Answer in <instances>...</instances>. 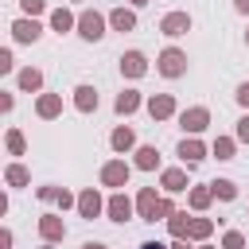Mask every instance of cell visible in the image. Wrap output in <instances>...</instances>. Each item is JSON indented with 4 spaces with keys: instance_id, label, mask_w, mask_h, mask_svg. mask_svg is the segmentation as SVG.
<instances>
[{
    "instance_id": "cell-1",
    "label": "cell",
    "mask_w": 249,
    "mask_h": 249,
    "mask_svg": "<svg viewBox=\"0 0 249 249\" xmlns=\"http://www.w3.org/2000/svg\"><path fill=\"white\" fill-rule=\"evenodd\" d=\"M183 70H187V54L175 51V47H167V51L160 54V74H163V78H179Z\"/></svg>"
},
{
    "instance_id": "cell-2",
    "label": "cell",
    "mask_w": 249,
    "mask_h": 249,
    "mask_svg": "<svg viewBox=\"0 0 249 249\" xmlns=\"http://www.w3.org/2000/svg\"><path fill=\"white\" fill-rule=\"evenodd\" d=\"M78 31H82V39L97 43V39L105 35V19H101L97 12H82V16H78Z\"/></svg>"
},
{
    "instance_id": "cell-3",
    "label": "cell",
    "mask_w": 249,
    "mask_h": 249,
    "mask_svg": "<svg viewBox=\"0 0 249 249\" xmlns=\"http://www.w3.org/2000/svg\"><path fill=\"white\" fill-rule=\"evenodd\" d=\"M101 183H105V187H124V183H128V163H124V160H109V163L101 167Z\"/></svg>"
},
{
    "instance_id": "cell-4",
    "label": "cell",
    "mask_w": 249,
    "mask_h": 249,
    "mask_svg": "<svg viewBox=\"0 0 249 249\" xmlns=\"http://www.w3.org/2000/svg\"><path fill=\"white\" fill-rule=\"evenodd\" d=\"M160 31H163V35H187V31H191V16H187V12H167L163 23H160Z\"/></svg>"
},
{
    "instance_id": "cell-5",
    "label": "cell",
    "mask_w": 249,
    "mask_h": 249,
    "mask_svg": "<svg viewBox=\"0 0 249 249\" xmlns=\"http://www.w3.org/2000/svg\"><path fill=\"white\" fill-rule=\"evenodd\" d=\"M179 124H183L187 132H202V128L210 124V113H206L202 105H195V109H187V113H179Z\"/></svg>"
},
{
    "instance_id": "cell-6",
    "label": "cell",
    "mask_w": 249,
    "mask_h": 249,
    "mask_svg": "<svg viewBox=\"0 0 249 249\" xmlns=\"http://www.w3.org/2000/svg\"><path fill=\"white\" fill-rule=\"evenodd\" d=\"M12 35H16L19 43H35V39L43 35V27H39L35 19H16V23H12Z\"/></svg>"
},
{
    "instance_id": "cell-7",
    "label": "cell",
    "mask_w": 249,
    "mask_h": 249,
    "mask_svg": "<svg viewBox=\"0 0 249 249\" xmlns=\"http://www.w3.org/2000/svg\"><path fill=\"white\" fill-rule=\"evenodd\" d=\"M121 70H124L128 78H140V74L148 70V58H144L140 51H128V54H121Z\"/></svg>"
},
{
    "instance_id": "cell-8",
    "label": "cell",
    "mask_w": 249,
    "mask_h": 249,
    "mask_svg": "<svg viewBox=\"0 0 249 249\" xmlns=\"http://www.w3.org/2000/svg\"><path fill=\"white\" fill-rule=\"evenodd\" d=\"M148 113H152L156 121L171 117V113H175V101H171V93H156V97H148Z\"/></svg>"
},
{
    "instance_id": "cell-9",
    "label": "cell",
    "mask_w": 249,
    "mask_h": 249,
    "mask_svg": "<svg viewBox=\"0 0 249 249\" xmlns=\"http://www.w3.org/2000/svg\"><path fill=\"white\" fill-rule=\"evenodd\" d=\"M78 210H82V218H97L101 214V195L89 187V191H82L78 195Z\"/></svg>"
},
{
    "instance_id": "cell-10",
    "label": "cell",
    "mask_w": 249,
    "mask_h": 249,
    "mask_svg": "<svg viewBox=\"0 0 249 249\" xmlns=\"http://www.w3.org/2000/svg\"><path fill=\"white\" fill-rule=\"evenodd\" d=\"M39 233H43L47 241H58V237H66V226H62V218L43 214V218H39Z\"/></svg>"
},
{
    "instance_id": "cell-11",
    "label": "cell",
    "mask_w": 249,
    "mask_h": 249,
    "mask_svg": "<svg viewBox=\"0 0 249 249\" xmlns=\"http://www.w3.org/2000/svg\"><path fill=\"white\" fill-rule=\"evenodd\" d=\"M105 210H109V218H113V222H128V218H132V202H128L124 195H113Z\"/></svg>"
},
{
    "instance_id": "cell-12",
    "label": "cell",
    "mask_w": 249,
    "mask_h": 249,
    "mask_svg": "<svg viewBox=\"0 0 249 249\" xmlns=\"http://www.w3.org/2000/svg\"><path fill=\"white\" fill-rule=\"evenodd\" d=\"M74 105H78L82 113H93V109H97V89H93V86H78V89H74Z\"/></svg>"
},
{
    "instance_id": "cell-13",
    "label": "cell",
    "mask_w": 249,
    "mask_h": 249,
    "mask_svg": "<svg viewBox=\"0 0 249 249\" xmlns=\"http://www.w3.org/2000/svg\"><path fill=\"white\" fill-rule=\"evenodd\" d=\"M136 206H140V218H144V222H152V214H156V206H160L156 191H152V187H144V191H140V198H136Z\"/></svg>"
},
{
    "instance_id": "cell-14",
    "label": "cell",
    "mask_w": 249,
    "mask_h": 249,
    "mask_svg": "<svg viewBox=\"0 0 249 249\" xmlns=\"http://www.w3.org/2000/svg\"><path fill=\"white\" fill-rule=\"evenodd\" d=\"M179 156H183V163H198V160H206V148L198 140H183L179 144Z\"/></svg>"
},
{
    "instance_id": "cell-15",
    "label": "cell",
    "mask_w": 249,
    "mask_h": 249,
    "mask_svg": "<svg viewBox=\"0 0 249 249\" xmlns=\"http://www.w3.org/2000/svg\"><path fill=\"white\" fill-rule=\"evenodd\" d=\"M136 109H140V93H136V89H124V93L117 97V113L128 117V113H136Z\"/></svg>"
},
{
    "instance_id": "cell-16",
    "label": "cell",
    "mask_w": 249,
    "mask_h": 249,
    "mask_svg": "<svg viewBox=\"0 0 249 249\" xmlns=\"http://www.w3.org/2000/svg\"><path fill=\"white\" fill-rule=\"evenodd\" d=\"M109 23H113L117 31H132V27H136V16H132L128 8H117V12L109 16Z\"/></svg>"
},
{
    "instance_id": "cell-17",
    "label": "cell",
    "mask_w": 249,
    "mask_h": 249,
    "mask_svg": "<svg viewBox=\"0 0 249 249\" xmlns=\"http://www.w3.org/2000/svg\"><path fill=\"white\" fill-rule=\"evenodd\" d=\"M58 113H62V97L43 93V97H39V117H58Z\"/></svg>"
},
{
    "instance_id": "cell-18",
    "label": "cell",
    "mask_w": 249,
    "mask_h": 249,
    "mask_svg": "<svg viewBox=\"0 0 249 249\" xmlns=\"http://www.w3.org/2000/svg\"><path fill=\"white\" fill-rule=\"evenodd\" d=\"M156 163H160V152H156V148H148V144H144V148H136V167L152 171Z\"/></svg>"
},
{
    "instance_id": "cell-19",
    "label": "cell",
    "mask_w": 249,
    "mask_h": 249,
    "mask_svg": "<svg viewBox=\"0 0 249 249\" xmlns=\"http://www.w3.org/2000/svg\"><path fill=\"white\" fill-rule=\"evenodd\" d=\"M163 187H167V191H183V187H187V171L167 167V171H163Z\"/></svg>"
},
{
    "instance_id": "cell-20",
    "label": "cell",
    "mask_w": 249,
    "mask_h": 249,
    "mask_svg": "<svg viewBox=\"0 0 249 249\" xmlns=\"http://www.w3.org/2000/svg\"><path fill=\"white\" fill-rule=\"evenodd\" d=\"M19 86H23V89H39V86H43V74H39L35 66H27V70H19Z\"/></svg>"
},
{
    "instance_id": "cell-21",
    "label": "cell",
    "mask_w": 249,
    "mask_h": 249,
    "mask_svg": "<svg viewBox=\"0 0 249 249\" xmlns=\"http://www.w3.org/2000/svg\"><path fill=\"white\" fill-rule=\"evenodd\" d=\"M132 144H136V136H132V128H117V132H113V148H117V152H128Z\"/></svg>"
},
{
    "instance_id": "cell-22",
    "label": "cell",
    "mask_w": 249,
    "mask_h": 249,
    "mask_svg": "<svg viewBox=\"0 0 249 249\" xmlns=\"http://www.w3.org/2000/svg\"><path fill=\"white\" fill-rule=\"evenodd\" d=\"M210 191H214L218 198H226V202H230V198H237V183H230V179H218V183H210Z\"/></svg>"
},
{
    "instance_id": "cell-23",
    "label": "cell",
    "mask_w": 249,
    "mask_h": 249,
    "mask_svg": "<svg viewBox=\"0 0 249 249\" xmlns=\"http://www.w3.org/2000/svg\"><path fill=\"white\" fill-rule=\"evenodd\" d=\"M210 198H214V191H210V187H195V191H191V206H195V210H206V206H210Z\"/></svg>"
},
{
    "instance_id": "cell-24",
    "label": "cell",
    "mask_w": 249,
    "mask_h": 249,
    "mask_svg": "<svg viewBox=\"0 0 249 249\" xmlns=\"http://www.w3.org/2000/svg\"><path fill=\"white\" fill-rule=\"evenodd\" d=\"M51 27H54V31H70V27H74V16H70L66 8H58V12L51 16Z\"/></svg>"
},
{
    "instance_id": "cell-25",
    "label": "cell",
    "mask_w": 249,
    "mask_h": 249,
    "mask_svg": "<svg viewBox=\"0 0 249 249\" xmlns=\"http://www.w3.org/2000/svg\"><path fill=\"white\" fill-rule=\"evenodd\" d=\"M214 156H218V160H233V140L218 136V140H214Z\"/></svg>"
},
{
    "instance_id": "cell-26",
    "label": "cell",
    "mask_w": 249,
    "mask_h": 249,
    "mask_svg": "<svg viewBox=\"0 0 249 249\" xmlns=\"http://www.w3.org/2000/svg\"><path fill=\"white\" fill-rule=\"evenodd\" d=\"M191 222H195V218H187V214H175V218H171V233H175V237L191 233Z\"/></svg>"
},
{
    "instance_id": "cell-27",
    "label": "cell",
    "mask_w": 249,
    "mask_h": 249,
    "mask_svg": "<svg viewBox=\"0 0 249 249\" xmlns=\"http://www.w3.org/2000/svg\"><path fill=\"white\" fill-rule=\"evenodd\" d=\"M8 152H12V156H23V132H19V128L8 132Z\"/></svg>"
},
{
    "instance_id": "cell-28",
    "label": "cell",
    "mask_w": 249,
    "mask_h": 249,
    "mask_svg": "<svg viewBox=\"0 0 249 249\" xmlns=\"http://www.w3.org/2000/svg\"><path fill=\"white\" fill-rule=\"evenodd\" d=\"M8 183H12V187H27V171H23L19 163H12V167H8Z\"/></svg>"
},
{
    "instance_id": "cell-29",
    "label": "cell",
    "mask_w": 249,
    "mask_h": 249,
    "mask_svg": "<svg viewBox=\"0 0 249 249\" xmlns=\"http://www.w3.org/2000/svg\"><path fill=\"white\" fill-rule=\"evenodd\" d=\"M206 233H210V222L206 218H195L191 222V237H206Z\"/></svg>"
},
{
    "instance_id": "cell-30",
    "label": "cell",
    "mask_w": 249,
    "mask_h": 249,
    "mask_svg": "<svg viewBox=\"0 0 249 249\" xmlns=\"http://www.w3.org/2000/svg\"><path fill=\"white\" fill-rule=\"evenodd\" d=\"M241 245H245V237H241L237 230H230V233H226V249H241Z\"/></svg>"
},
{
    "instance_id": "cell-31",
    "label": "cell",
    "mask_w": 249,
    "mask_h": 249,
    "mask_svg": "<svg viewBox=\"0 0 249 249\" xmlns=\"http://www.w3.org/2000/svg\"><path fill=\"white\" fill-rule=\"evenodd\" d=\"M19 4H23L27 16H39V12H43V0H19Z\"/></svg>"
},
{
    "instance_id": "cell-32",
    "label": "cell",
    "mask_w": 249,
    "mask_h": 249,
    "mask_svg": "<svg viewBox=\"0 0 249 249\" xmlns=\"http://www.w3.org/2000/svg\"><path fill=\"white\" fill-rule=\"evenodd\" d=\"M167 214H171V202H167V198H160V206H156V214H152V222H156V218H167Z\"/></svg>"
},
{
    "instance_id": "cell-33",
    "label": "cell",
    "mask_w": 249,
    "mask_h": 249,
    "mask_svg": "<svg viewBox=\"0 0 249 249\" xmlns=\"http://www.w3.org/2000/svg\"><path fill=\"white\" fill-rule=\"evenodd\" d=\"M237 140H245V144H249V117H241V121H237Z\"/></svg>"
},
{
    "instance_id": "cell-34",
    "label": "cell",
    "mask_w": 249,
    "mask_h": 249,
    "mask_svg": "<svg viewBox=\"0 0 249 249\" xmlns=\"http://www.w3.org/2000/svg\"><path fill=\"white\" fill-rule=\"evenodd\" d=\"M237 101L249 109V82H245V86H237Z\"/></svg>"
},
{
    "instance_id": "cell-35",
    "label": "cell",
    "mask_w": 249,
    "mask_h": 249,
    "mask_svg": "<svg viewBox=\"0 0 249 249\" xmlns=\"http://www.w3.org/2000/svg\"><path fill=\"white\" fill-rule=\"evenodd\" d=\"M171 249H191V245H187L183 237H175V245H171Z\"/></svg>"
},
{
    "instance_id": "cell-36",
    "label": "cell",
    "mask_w": 249,
    "mask_h": 249,
    "mask_svg": "<svg viewBox=\"0 0 249 249\" xmlns=\"http://www.w3.org/2000/svg\"><path fill=\"white\" fill-rule=\"evenodd\" d=\"M237 4V12H249V0H233Z\"/></svg>"
},
{
    "instance_id": "cell-37",
    "label": "cell",
    "mask_w": 249,
    "mask_h": 249,
    "mask_svg": "<svg viewBox=\"0 0 249 249\" xmlns=\"http://www.w3.org/2000/svg\"><path fill=\"white\" fill-rule=\"evenodd\" d=\"M82 249H105V245H101V241H86Z\"/></svg>"
},
{
    "instance_id": "cell-38",
    "label": "cell",
    "mask_w": 249,
    "mask_h": 249,
    "mask_svg": "<svg viewBox=\"0 0 249 249\" xmlns=\"http://www.w3.org/2000/svg\"><path fill=\"white\" fill-rule=\"evenodd\" d=\"M140 249H163V245H160V241H144Z\"/></svg>"
},
{
    "instance_id": "cell-39",
    "label": "cell",
    "mask_w": 249,
    "mask_h": 249,
    "mask_svg": "<svg viewBox=\"0 0 249 249\" xmlns=\"http://www.w3.org/2000/svg\"><path fill=\"white\" fill-rule=\"evenodd\" d=\"M132 4H148V0H132Z\"/></svg>"
},
{
    "instance_id": "cell-40",
    "label": "cell",
    "mask_w": 249,
    "mask_h": 249,
    "mask_svg": "<svg viewBox=\"0 0 249 249\" xmlns=\"http://www.w3.org/2000/svg\"><path fill=\"white\" fill-rule=\"evenodd\" d=\"M198 249H210V245H198Z\"/></svg>"
},
{
    "instance_id": "cell-41",
    "label": "cell",
    "mask_w": 249,
    "mask_h": 249,
    "mask_svg": "<svg viewBox=\"0 0 249 249\" xmlns=\"http://www.w3.org/2000/svg\"><path fill=\"white\" fill-rule=\"evenodd\" d=\"M43 249H51V245H43Z\"/></svg>"
}]
</instances>
